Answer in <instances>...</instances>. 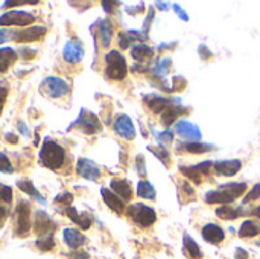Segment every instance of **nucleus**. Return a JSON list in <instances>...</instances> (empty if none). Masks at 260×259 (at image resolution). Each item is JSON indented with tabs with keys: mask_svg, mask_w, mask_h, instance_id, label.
<instances>
[{
	"mask_svg": "<svg viewBox=\"0 0 260 259\" xmlns=\"http://www.w3.org/2000/svg\"><path fill=\"white\" fill-rule=\"evenodd\" d=\"M21 5H24V2H5L3 8H6V6H21Z\"/></svg>",
	"mask_w": 260,
	"mask_h": 259,
	"instance_id": "58",
	"label": "nucleus"
},
{
	"mask_svg": "<svg viewBox=\"0 0 260 259\" xmlns=\"http://www.w3.org/2000/svg\"><path fill=\"white\" fill-rule=\"evenodd\" d=\"M35 20L30 12L26 11H8L0 15V26H27Z\"/></svg>",
	"mask_w": 260,
	"mask_h": 259,
	"instance_id": "7",
	"label": "nucleus"
},
{
	"mask_svg": "<svg viewBox=\"0 0 260 259\" xmlns=\"http://www.w3.org/2000/svg\"><path fill=\"white\" fill-rule=\"evenodd\" d=\"M62 237H64V243L70 249H79L85 244V237L76 229H64Z\"/></svg>",
	"mask_w": 260,
	"mask_h": 259,
	"instance_id": "19",
	"label": "nucleus"
},
{
	"mask_svg": "<svg viewBox=\"0 0 260 259\" xmlns=\"http://www.w3.org/2000/svg\"><path fill=\"white\" fill-rule=\"evenodd\" d=\"M172 82H174V90H183L184 87H186V79L183 78V76H175L174 79H172Z\"/></svg>",
	"mask_w": 260,
	"mask_h": 259,
	"instance_id": "46",
	"label": "nucleus"
},
{
	"mask_svg": "<svg viewBox=\"0 0 260 259\" xmlns=\"http://www.w3.org/2000/svg\"><path fill=\"white\" fill-rule=\"evenodd\" d=\"M44 34H46V27L32 26V27L23 29V31H17V35H15L14 41H17V43H32V41L40 40Z\"/></svg>",
	"mask_w": 260,
	"mask_h": 259,
	"instance_id": "15",
	"label": "nucleus"
},
{
	"mask_svg": "<svg viewBox=\"0 0 260 259\" xmlns=\"http://www.w3.org/2000/svg\"><path fill=\"white\" fill-rule=\"evenodd\" d=\"M15 235L26 237L30 232V205L27 202H20L15 208Z\"/></svg>",
	"mask_w": 260,
	"mask_h": 259,
	"instance_id": "4",
	"label": "nucleus"
},
{
	"mask_svg": "<svg viewBox=\"0 0 260 259\" xmlns=\"http://www.w3.org/2000/svg\"><path fill=\"white\" fill-rule=\"evenodd\" d=\"M56 224L53 223V220L43 211H37L35 212V218H34V231L38 235V238H44V237H50L55 232Z\"/></svg>",
	"mask_w": 260,
	"mask_h": 259,
	"instance_id": "8",
	"label": "nucleus"
},
{
	"mask_svg": "<svg viewBox=\"0 0 260 259\" xmlns=\"http://www.w3.org/2000/svg\"><path fill=\"white\" fill-rule=\"evenodd\" d=\"M114 131H116L120 137H123V139H126V140H133V139L136 137L134 124H133L131 118L126 116V114H120V116L116 118Z\"/></svg>",
	"mask_w": 260,
	"mask_h": 259,
	"instance_id": "11",
	"label": "nucleus"
},
{
	"mask_svg": "<svg viewBox=\"0 0 260 259\" xmlns=\"http://www.w3.org/2000/svg\"><path fill=\"white\" fill-rule=\"evenodd\" d=\"M184 247L189 253V256L192 259H201L203 258V252L200 249V246L192 240L190 235H184Z\"/></svg>",
	"mask_w": 260,
	"mask_h": 259,
	"instance_id": "32",
	"label": "nucleus"
},
{
	"mask_svg": "<svg viewBox=\"0 0 260 259\" xmlns=\"http://www.w3.org/2000/svg\"><path fill=\"white\" fill-rule=\"evenodd\" d=\"M117 3H114V2H102V6H104V9L107 11V12H113L114 11V8L113 6H116Z\"/></svg>",
	"mask_w": 260,
	"mask_h": 259,
	"instance_id": "52",
	"label": "nucleus"
},
{
	"mask_svg": "<svg viewBox=\"0 0 260 259\" xmlns=\"http://www.w3.org/2000/svg\"><path fill=\"white\" fill-rule=\"evenodd\" d=\"M17 186L23 191V192H26V194H29L30 197H34L38 203H41V205H46V200L43 198V195L37 191V188L34 186V183L30 182V180H27V179H23V180H20L18 183H17Z\"/></svg>",
	"mask_w": 260,
	"mask_h": 259,
	"instance_id": "28",
	"label": "nucleus"
},
{
	"mask_svg": "<svg viewBox=\"0 0 260 259\" xmlns=\"http://www.w3.org/2000/svg\"><path fill=\"white\" fill-rule=\"evenodd\" d=\"M72 258L73 259H90V256H88V253H87V252H75V253L72 255Z\"/></svg>",
	"mask_w": 260,
	"mask_h": 259,
	"instance_id": "54",
	"label": "nucleus"
},
{
	"mask_svg": "<svg viewBox=\"0 0 260 259\" xmlns=\"http://www.w3.org/2000/svg\"><path fill=\"white\" fill-rule=\"evenodd\" d=\"M248 212L244 209V208H232L230 205H227V206H221V208H218L216 209V215L219 217V218H222V220H236V218H239V217H244V215H247Z\"/></svg>",
	"mask_w": 260,
	"mask_h": 259,
	"instance_id": "24",
	"label": "nucleus"
},
{
	"mask_svg": "<svg viewBox=\"0 0 260 259\" xmlns=\"http://www.w3.org/2000/svg\"><path fill=\"white\" fill-rule=\"evenodd\" d=\"M175 131L178 136H181L183 139L186 140H190V142H200L201 140V130L198 125H195L193 122L190 121H180L175 124Z\"/></svg>",
	"mask_w": 260,
	"mask_h": 259,
	"instance_id": "9",
	"label": "nucleus"
},
{
	"mask_svg": "<svg viewBox=\"0 0 260 259\" xmlns=\"http://www.w3.org/2000/svg\"><path fill=\"white\" fill-rule=\"evenodd\" d=\"M126 212L133 218V221L136 224H139L140 227H149L157 221L155 211L152 208L143 205V203H136V205L129 206Z\"/></svg>",
	"mask_w": 260,
	"mask_h": 259,
	"instance_id": "3",
	"label": "nucleus"
},
{
	"mask_svg": "<svg viewBox=\"0 0 260 259\" xmlns=\"http://www.w3.org/2000/svg\"><path fill=\"white\" fill-rule=\"evenodd\" d=\"M247 183H227V185H222L221 189L225 191L229 195H232L233 198H238L241 195H244V192L247 191Z\"/></svg>",
	"mask_w": 260,
	"mask_h": 259,
	"instance_id": "31",
	"label": "nucleus"
},
{
	"mask_svg": "<svg viewBox=\"0 0 260 259\" xmlns=\"http://www.w3.org/2000/svg\"><path fill=\"white\" fill-rule=\"evenodd\" d=\"M145 102L148 104V107H149L154 113H161V111H165V110L172 104L168 98H163V96H158V95L145 96Z\"/></svg>",
	"mask_w": 260,
	"mask_h": 259,
	"instance_id": "21",
	"label": "nucleus"
},
{
	"mask_svg": "<svg viewBox=\"0 0 260 259\" xmlns=\"http://www.w3.org/2000/svg\"><path fill=\"white\" fill-rule=\"evenodd\" d=\"M62 56L67 63H72V64H76L82 60L84 56V47L79 41L76 40H69L64 46V50H62Z\"/></svg>",
	"mask_w": 260,
	"mask_h": 259,
	"instance_id": "13",
	"label": "nucleus"
},
{
	"mask_svg": "<svg viewBox=\"0 0 260 259\" xmlns=\"http://www.w3.org/2000/svg\"><path fill=\"white\" fill-rule=\"evenodd\" d=\"M152 18H154V9H151L149 14H148V17H146V21H145V32L149 29V24L152 23Z\"/></svg>",
	"mask_w": 260,
	"mask_h": 259,
	"instance_id": "53",
	"label": "nucleus"
},
{
	"mask_svg": "<svg viewBox=\"0 0 260 259\" xmlns=\"http://www.w3.org/2000/svg\"><path fill=\"white\" fill-rule=\"evenodd\" d=\"M201 235L203 238L210 243V244H221L224 240H225V232L221 226L218 224H213V223H209L203 227L201 231Z\"/></svg>",
	"mask_w": 260,
	"mask_h": 259,
	"instance_id": "14",
	"label": "nucleus"
},
{
	"mask_svg": "<svg viewBox=\"0 0 260 259\" xmlns=\"http://www.w3.org/2000/svg\"><path fill=\"white\" fill-rule=\"evenodd\" d=\"M99 35L104 47H108L113 38V23L110 20H102L99 24Z\"/></svg>",
	"mask_w": 260,
	"mask_h": 259,
	"instance_id": "29",
	"label": "nucleus"
},
{
	"mask_svg": "<svg viewBox=\"0 0 260 259\" xmlns=\"http://www.w3.org/2000/svg\"><path fill=\"white\" fill-rule=\"evenodd\" d=\"M15 35H17V31H12V29H0V44H3L6 41H11V40H15Z\"/></svg>",
	"mask_w": 260,
	"mask_h": 259,
	"instance_id": "42",
	"label": "nucleus"
},
{
	"mask_svg": "<svg viewBox=\"0 0 260 259\" xmlns=\"http://www.w3.org/2000/svg\"><path fill=\"white\" fill-rule=\"evenodd\" d=\"M137 195L140 198L146 200H154L155 198V188L148 182V180H140L137 183Z\"/></svg>",
	"mask_w": 260,
	"mask_h": 259,
	"instance_id": "30",
	"label": "nucleus"
},
{
	"mask_svg": "<svg viewBox=\"0 0 260 259\" xmlns=\"http://www.w3.org/2000/svg\"><path fill=\"white\" fill-rule=\"evenodd\" d=\"M233 202H235V198L232 195H229L222 189H219V191H209L206 194V203H209V205H224V206H227V205H230Z\"/></svg>",
	"mask_w": 260,
	"mask_h": 259,
	"instance_id": "20",
	"label": "nucleus"
},
{
	"mask_svg": "<svg viewBox=\"0 0 260 259\" xmlns=\"http://www.w3.org/2000/svg\"><path fill=\"white\" fill-rule=\"evenodd\" d=\"M174 11H175V12H177V14H178L184 21H187V20H189V15H187V14L180 8V5H177V3H175V5H174Z\"/></svg>",
	"mask_w": 260,
	"mask_h": 259,
	"instance_id": "51",
	"label": "nucleus"
},
{
	"mask_svg": "<svg viewBox=\"0 0 260 259\" xmlns=\"http://www.w3.org/2000/svg\"><path fill=\"white\" fill-rule=\"evenodd\" d=\"M253 214H254V215H256L257 218H260V206L257 208V209H256V211H254V212H253Z\"/></svg>",
	"mask_w": 260,
	"mask_h": 259,
	"instance_id": "59",
	"label": "nucleus"
},
{
	"mask_svg": "<svg viewBox=\"0 0 260 259\" xmlns=\"http://www.w3.org/2000/svg\"><path fill=\"white\" fill-rule=\"evenodd\" d=\"M5 139H6L9 143H17V142H18V137H17L15 134H12V133H8V134L5 136Z\"/></svg>",
	"mask_w": 260,
	"mask_h": 259,
	"instance_id": "56",
	"label": "nucleus"
},
{
	"mask_svg": "<svg viewBox=\"0 0 260 259\" xmlns=\"http://www.w3.org/2000/svg\"><path fill=\"white\" fill-rule=\"evenodd\" d=\"M260 234V221L254 220H245L239 229V237L241 238H253Z\"/></svg>",
	"mask_w": 260,
	"mask_h": 259,
	"instance_id": "26",
	"label": "nucleus"
},
{
	"mask_svg": "<svg viewBox=\"0 0 260 259\" xmlns=\"http://www.w3.org/2000/svg\"><path fill=\"white\" fill-rule=\"evenodd\" d=\"M242 168V162L241 160H218L213 163V169L216 171L218 176H224V177H233L236 176Z\"/></svg>",
	"mask_w": 260,
	"mask_h": 259,
	"instance_id": "12",
	"label": "nucleus"
},
{
	"mask_svg": "<svg viewBox=\"0 0 260 259\" xmlns=\"http://www.w3.org/2000/svg\"><path fill=\"white\" fill-rule=\"evenodd\" d=\"M171 64H172V61H171L169 58H163V60H160V61L152 67V73H154L157 78L163 79V78L168 75V72H169V69H171Z\"/></svg>",
	"mask_w": 260,
	"mask_h": 259,
	"instance_id": "33",
	"label": "nucleus"
},
{
	"mask_svg": "<svg viewBox=\"0 0 260 259\" xmlns=\"http://www.w3.org/2000/svg\"><path fill=\"white\" fill-rule=\"evenodd\" d=\"M259 198H260V183H257V185H254V186H253V189H251V191H248V194H247V197L244 198L242 205H248V203H251V202H254V200H259Z\"/></svg>",
	"mask_w": 260,
	"mask_h": 259,
	"instance_id": "41",
	"label": "nucleus"
},
{
	"mask_svg": "<svg viewBox=\"0 0 260 259\" xmlns=\"http://www.w3.org/2000/svg\"><path fill=\"white\" fill-rule=\"evenodd\" d=\"M136 165H137V172L140 177H146V166H145V157L137 156L136 157Z\"/></svg>",
	"mask_w": 260,
	"mask_h": 259,
	"instance_id": "44",
	"label": "nucleus"
},
{
	"mask_svg": "<svg viewBox=\"0 0 260 259\" xmlns=\"http://www.w3.org/2000/svg\"><path fill=\"white\" fill-rule=\"evenodd\" d=\"M64 214L73 221V223H76L79 227H82V229H90L91 227V224H93V217L90 215V214H87V212H84V214H78V211L73 208V206H69V208H66L64 209Z\"/></svg>",
	"mask_w": 260,
	"mask_h": 259,
	"instance_id": "17",
	"label": "nucleus"
},
{
	"mask_svg": "<svg viewBox=\"0 0 260 259\" xmlns=\"http://www.w3.org/2000/svg\"><path fill=\"white\" fill-rule=\"evenodd\" d=\"M40 92L49 98H62L64 95L69 93V84L61 79V78H56V76H47L41 85H40Z\"/></svg>",
	"mask_w": 260,
	"mask_h": 259,
	"instance_id": "5",
	"label": "nucleus"
},
{
	"mask_svg": "<svg viewBox=\"0 0 260 259\" xmlns=\"http://www.w3.org/2000/svg\"><path fill=\"white\" fill-rule=\"evenodd\" d=\"M72 202H73V195H72L70 192H62V194H59V195L55 198V203L59 205V206H64V209L69 208V206L72 205Z\"/></svg>",
	"mask_w": 260,
	"mask_h": 259,
	"instance_id": "40",
	"label": "nucleus"
},
{
	"mask_svg": "<svg viewBox=\"0 0 260 259\" xmlns=\"http://www.w3.org/2000/svg\"><path fill=\"white\" fill-rule=\"evenodd\" d=\"M6 98H8V89H6V87H0V114H2V111H3Z\"/></svg>",
	"mask_w": 260,
	"mask_h": 259,
	"instance_id": "49",
	"label": "nucleus"
},
{
	"mask_svg": "<svg viewBox=\"0 0 260 259\" xmlns=\"http://www.w3.org/2000/svg\"><path fill=\"white\" fill-rule=\"evenodd\" d=\"M131 56L139 61V63H143L146 60H151L154 56V49L145 43H137L133 49H131Z\"/></svg>",
	"mask_w": 260,
	"mask_h": 259,
	"instance_id": "23",
	"label": "nucleus"
},
{
	"mask_svg": "<svg viewBox=\"0 0 260 259\" xmlns=\"http://www.w3.org/2000/svg\"><path fill=\"white\" fill-rule=\"evenodd\" d=\"M184 148L189 153H193V154H204V153L213 150V145H209V143H204V142H186Z\"/></svg>",
	"mask_w": 260,
	"mask_h": 259,
	"instance_id": "34",
	"label": "nucleus"
},
{
	"mask_svg": "<svg viewBox=\"0 0 260 259\" xmlns=\"http://www.w3.org/2000/svg\"><path fill=\"white\" fill-rule=\"evenodd\" d=\"M180 171L183 176H186L187 179H190L197 185H200L203 182V179H201L203 174L197 169V166H180Z\"/></svg>",
	"mask_w": 260,
	"mask_h": 259,
	"instance_id": "35",
	"label": "nucleus"
},
{
	"mask_svg": "<svg viewBox=\"0 0 260 259\" xmlns=\"http://www.w3.org/2000/svg\"><path fill=\"white\" fill-rule=\"evenodd\" d=\"M11 203H12V189L0 183V205L9 206Z\"/></svg>",
	"mask_w": 260,
	"mask_h": 259,
	"instance_id": "37",
	"label": "nucleus"
},
{
	"mask_svg": "<svg viewBox=\"0 0 260 259\" xmlns=\"http://www.w3.org/2000/svg\"><path fill=\"white\" fill-rule=\"evenodd\" d=\"M17 60V53L11 47H0V72H6L14 61Z\"/></svg>",
	"mask_w": 260,
	"mask_h": 259,
	"instance_id": "27",
	"label": "nucleus"
},
{
	"mask_svg": "<svg viewBox=\"0 0 260 259\" xmlns=\"http://www.w3.org/2000/svg\"><path fill=\"white\" fill-rule=\"evenodd\" d=\"M181 188H183V192H184V194H187V195H193V189H192V186H190L187 182H184Z\"/></svg>",
	"mask_w": 260,
	"mask_h": 259,
	"instance_id": "55",
	"label": "nucleus"
},
{
	"mask_svg": "<svg viewBox=\"0 0 260 259\" xmlns=\"http://www.w3.org/2000/svg\"><path fill=\"white\" fill-rule=\"evenodd\" d=\"M76 172H78L82 179L91 180V182H96V180H99V177H101V169H99V166H98L93 160H90V159H79V160H78V165H76Z\"/></svg>",
	"mask_w": 260,
	"mask_h": 259,
	"instance_id": "10",
	"label": "nucleus"
},
{
	"mask_svg": "<svg viewBox=\"0 0 260 259\" xmlns=\"http://www.w3.org/2000/svg\"><path fill=\"white\" fill-rule=\"evenodd\" d=\"M20 53H21L26 60H30V58L35 56V50L30 49V47H26V46H23V47L20 49Z\"/></svg>",
	"mask_w": 260,
	"mask_h": 259,
	"instance_id": "48",
	"label": "nucleus"
},
{
	"mask_svg": "<svg viewBox=\"0 0 260 259\" xmlns=\"http://www.w3.org/2000/svg\"><path fill=\"white\" fill-rule=\"evenodd\" d=\"M105 75L113 81H122L128 73L125 56L119 50H110L105 55Z\"/></svg>",
	"mask_w": 260,
	"mask_h": 259,
	"instance_id": "2",
	"label": "nucleus"
},
{
	"mask_svg": "<svg viewBox=\"0 0 260 259\" xmlns=\"http://www.w3.org/2000/svg\"><path fill=\"white\" fill-rule=\"evenodd\" d=\"M40 160L49 169H58L66 163V150L52 139H46L40 150Z\"/></svg>",
	"mask_w": 260,
	"mask_h": 259,
	"instance_id": "1",
	"label": "nucleus"
},
{
	"mask_svg": "<svg viewBox=\"0 0 260 259\" xmlns=\"http://www.w3.org/2000/svg\"><path fill=\"white\" fill-rule=\"evenodd\" d=\"M110 186L113 189V192L120 197L123 202H129L131 197H133V189L129 186V183L126 180H120V179H114L110 182Z\"/></svg>",
	"mask_w": 260,
	"mask_h": 259,
	"instance_id": "18",
	"label": "nucleus"
},
{
	"mask_svg": "<svg viewBox=\"0 0 260 259\" xmlns=\"http://www.w3.org/2000/svg\"><path fill=\"white\" fill-rule=\"evenodd\" d=\"M198 53H200V56H201L203 60H207V58H210V56H212V52L207 49V46H206V44H200V47H198Z\"/></svg>",
	"mask_w": 260,
	"mask_h": 259,
	"instance_id": "47",
	"label": "nucleus"
},
{
	"mask_svg": "<svg viewBox=\"0 0 260 259\" xmlns=\"http://www.w3.org/2000/svg\"><path fill=\"white\" fill-rule=\"evenodd\" d=\"M72 127H78L85 134H96V133H99L102 130V125H101L99 119L93 113H90L87 110H81L79 118L70 125V128Z\"/></svg>",
	"mask_w": 260,
	"mask_h": 259,
	"instance_id": "6",
	"label": "nucleus"
},
{
	"mask_svg": "<svg viewBox=\"0 0 260 259\" xmlns=\"http://www.w3.org/2000/svg\"><path fill=\"white\" fill-rule=\"evenodd\" d=\"M101 195H102L105 205H107L111 211H114L116 214H123V212H125V202H123L120 197H117L113 191H110V189H107V188H102V189H101Z\"/></svg>",
	"mask_w": 260,
	"mask_h": 259,
	"instance_id": "16",
	"label": "nucleus"
},
{
	"mask_svg": "<svg viewBox=\"0 0 260 259\" xmlns=\"http://www.w3.org/2000/svg\"><path fill=\"white\" fill-rule=\"evenodd\" d=\"M149 151H152V153L165 163V166L168 168V165H169V153H168L161 145L157 147V148H155V147H149Z\"/></svg>",
	"mask_w": 260,
	"mask_h": 259,
	"instance_id": "38",
	"label": "nucleus"
},
{
	"mask_svg": "<svg viewBox=\"0 0 260 259\" xmlns=\"http://www.w3.org/2000/svg\"><path fill=\"white\" fill-rule=\"evenodd\" d=\"M18 130H20V133H21V134H24L26 137L29 136V131H27V127H26V125H24V124H23L21 121L18 122Z\"/></svg>",
	"mask_w": 260,
	"mask_h": 259,
	"instance_id": "57",
	"label": "nucleus"
},
{
	"mask_svg": "<svg viewBox=\"0 0 260 259\" xmlns=\"http://www.w3.org/2000/svg\"><path fill=\"white\" fill-rule=\"evenodd\" d=\"M148 35L146 34H140V31H123L119 34V46L122 49L129 47L133 43L139 41V40H145Z\"/></svg>",
	"mask_w": 260,
	"mask_h": 259,
	"instance_id": "22",
	"label": "nucleus"
},
{
	"mask_svg": "<svg viewBox=\"0 0 260 259\" xmlns=\"http://www.w3.org/2000/svg\"><path fill=\"white\" fill-rule=\"evenodd\" d=\"M186 111H187V110L183 108L181 105H174V104H171V105L161 113V124L171 125V124L175 122V119H177L180 114H183V113H186Z\"/></svg>",
	"mask_w": 260,
	"mask_h": 259,
	"instance_id": "25",
	"label": "nucleus"
},
{
	"mask_svg": "<svg viewBox=\"0 0 260 259\" xmlns=\"http://www.w3.org/2000/svg\"><path fill=\"white\" fill-rule=\"evenodd\" d=\"M0 172H5V174H12L14 172V168L8 159V156L5 153H0Z\"/></svg>",
	"mask_w": 260,
	"mask_h": 259,
	"instance_id": "39",
	"label": "nucleus"
},
{
	"mask_svg": "<svg viewBox=\"0 0 260 259\" xmlns=\"http://www.w3.org/2000/svg\"><path fill=\"white\" fill-rule=\"evenodd\" d=\"M35 246H37L41 252H50V250L55 247L53 235H50V237H44V238H38V240L35 241Z\"/></svg>",
	"mask_w": 260,
	"mask_h": 259,
	"instance_id": "36",
	"label": "nucleus"
},
{
	"mask_svg": "<svg viewBox=\"0 0 260 259\" xmlns=\"http://www.w3.org/2000/svg\"><path fill=\"white\" fill-rule=\"evenodd\" d=\"M158 142H165V143H171L174 140V133L171 130H165L161 134H155Z\"/></svg>",
	"mask_w": 260,
	"mask_h": 259,
	"instance_id": "43",
	"label": "nucleus"
},
{
	"mask_svg": "<svg viewBox=\"0 0 260 259\" xmlns=\"http://www.w3.org/2000/svg\"><path fill=\"white\" fill-rule=\"evenodd\" d=\"M235 258L248 259V252H247V250H244V249H241V247H238V249L235 250Z\"/></svg>",
	"mask_w": 260,
	"mask_h": 259,
	"instance_id": "50",
	"label": "nucleus"
},
{
	"mask_svg": "<svg viewBox=\"0 0 260 259\" xmlns=\"http://www.w3.org/2000/svg\"><path fill=\"white\" fill-rule=\"evenodd\" d=\"M8 217H9V206L0 205V227L5 224V221L8 220Z\"/></svg>",
	"mask_w": 260,
	"mask_h": 259,
	"instance_id": "45",
	"label": "nucleus"
}]
</instances>
